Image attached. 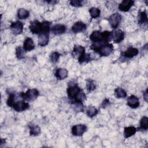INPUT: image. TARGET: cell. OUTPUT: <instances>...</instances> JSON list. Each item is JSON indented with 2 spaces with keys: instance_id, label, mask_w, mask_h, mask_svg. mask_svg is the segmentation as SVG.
Here are the masks:
<instances>
[{
  "instance_id": "obj_13",
  "label": "cell",
  "mask_w": 148,
  "mask_h": 148,
  "mask_svg": "<svg viewBox=\"0 0 148 148\" xmlns=\"http://www.w3.org/2000/svg\"><path fill=\"white\" fill-rule=\"evenodd\" d=\"M66 31V27L63 24H56L51 28V32L54 35H60Z\"/></svg>"
},
{
  "instance_id": "obj_32",
  "label": "cell",
  "mask_w": 148,
  "mask_h": 148,
  "mask_svg": "<svg viewBox=\"0 0 148 148\" xmlns=\"http://www.w3.org/2000/svg\"><path fill=\"white\" fill-rule=\"evenodd\" d=\"M110 104V101H109L108 99H105V100L103 101L102 103V108H105L106 106H108Z\"/></svg>"
},
{
  "instance_id": "obj_24",
  "label": "cell",
  "mask_w": 148,
  "mask_h": 148,
  "mask_svg": "<svg viewBox=\"0 0 148 148\" xmlns=\"http://www.w3.org/2000/svg\"><path fill=\"white\" fill-rule=\"evenodd\" d=\"M138 23L140 24L147 23V16L145 11L141 12L138 16Z\"/></svg>"
},
{
  "instance_id": "obj_15",
  "label": "cell",
  "mask_w": 148,
  "mask_h": 148,
  "mask_svg": "<svg viewBox=\"0 0 148 148\" xmlns=\"http://www.w3.org/2000/svg\"><path fill=\"white\" fill-rule=\"evenodd\" d=\"M138 53L139 51L138 49L133 47H130L123 53V56L126 58H132L136 56L138 54Z\"/></svg>"
},
{
  "instance_id": "obj_23",
  "label": "cell",
  "mask_w": 148,
  "mask_h": 148,
  "mask_svg": "<svg viewBox=\"0 0 148 148\" xmlns=\"http://www.w3.org/2000/svg\"><path fill=\"white\" fill-rule=\"evenodd\" d=\"M89 12L90 14L91 17L92 18H95L98 17L100 16L101 11L99 8H95V7H92L89 9Z\"/></svg>"
},
{
  "instance_id": "obj_30",
  "label": "cell",
  "mask_w": 148,
  "mask_h": 148,
  "mask_svg": "<svg viewBox=\"0 0 148 148\" xmlns=\"http://www.w3.org/2000/svg\"><path fill=\"white\" fill-rule=\"evenodd\" d=\"M15 95L13 93L9 94L8 99L7 100V105L10 107H13L15 101Z\"/></svg>"
},
{
  "instance_id": "obj_5",
  "label": "cell",
  "mask_w": 148,
  "mask_h": 148,
  "mask_svg": "<svg viewBox=\"0 0 148 148\" xmlns=\"http://www.w3.org/2000/svg\"><path fill=\"white\" fill-rule=\"evenodd\" d=\"M29 29L32 34H39L42 33V23L38 20H34L30 23L29 26Z\"/></svg>"
},
{
  "instance_id": "obj_14",
  "label": "cell",
  "mask_w": 148,
  "mask_h": 148,
  "mask_svg": "<svg viewBox=\"0 0 148 148\" xmlns=\"http://www.w3.org/2000/svg\"><path fill=\"white\" fill-rule=\"evenodd\" d=\"M127 105L131 108L135 109L139 106V99L137 97L132 95L127 99Z\"/></svg>"
},
{
  "instance_id": "obj_25",
  "label": "cell",
  "mask_w": 148,
  "mask_h": 148,
  "mask_svg": "<svg viewBox=\"0 0 148 148\" xmlns=\"http://www.w3.org/2000/svg\"><path fill=\"white\" fill-rule=\"evenodd\" d=\"M147 128H148V118L146 116H144L140 120L139 129L142 130H147Z\"/></svg>"
},
{
  "instance_id": "obj_27",
  "label": "cell",
  "mask_w": 148,
  "mask_h": 148,
  "mask_svg": "<svg viewBox=\"0 0 148 148\" xmlns=\"http://www.w3.org/2000/svg\"><path fill=\"white\" fill-rule=\"evenodd\" d=\"M16 55L17 58L19 60H21L24 58L25 56L24 49L21 46L17 47L16 50Z\"/></svg>"
},
{
  "instance_id": "obj_29",
  "label": "cell",
  "mask_w": 148,
  "mask_h": 148,
  "mask_svg": "<svg viewBox=\"0 0 148 148\" xmlns=\"http://www.w3.org/2000/svg\"><path fill=\"white\" fill-rule=\"evenodd\" d=\"M60 54L58 52H57V51L53 52L50 56V58L51 61L53 63L57 62L58 60L60 58Z\"/></svg>"
},
{
  "instance_id": "obj_4",
  "label": "cell",
  "mask_w": 148,
  "mask_h": 148,
  "mask_svg": "<svg viewBox=\"0 0 148 148\" xmlns=\"http://www.w3.org/2000/svg\"><path fill=\"white\" fill-rule=\"evenodd\" d=\"M113 46L111 43H106L100 47L98 53L100 54L101 56H108L113 51Z\"/></svg>"
},
{
  "instance_id": "obj_22",
  "label": "cell",
  "mask_w": 148,
  "mask_h": 148,
  "mask_svg": "<svg viewBox=\"0 0 148 148\" xmlns=\"http://www.w3.org/2000/svg\"><path fill=\"white\" fill-rule=\"evenodd\" d=\"M29 134L31 135L36 136L40 133V128L38 125H31L29 126Z\"/></svg>"
},
{
  "instance_id": "obj_20",
  "label": "cell",
  "mask_w": 148,
  "mask_h": 148,
  "mask_svg": "<svg viewBox=\"0 0 148 148\" xmlns=\"http://www.w3.org/2000/svg\"><path fill=\"white\" fill-rule=\"evenodd\" d=\"M29 12L24 8H20L18 10L17 16L20 19H25L29 17Z\"/></svg>"
},
{
  "instance_id": "obj_16",
  "label": "cell",
  "mask_w": 148,
  "mask_h": 148,
  "mask_svg": "<svg viewBox=\"0 0 148 148\" xmlns=\"http://www.w3.org/2000/svg\"><path fill=\"white\" fill-rule=\"evenodd\" d=\"M35 47V45L34 43L33 40L31 38H27L23 44V49L25 51H31Z\"/></svg>"
},
{
  "instance_id": "obj_19",
  "label": "cell",
  "mask_w": 148,
  "mask_h": 148,
  "mask_svg": "<svg viewBox=\"0 0 148 148\" xmlns=\"http://www.w3.org/2000/svg\"><path fill=\"white\" fill-rule=\"evenodd\" d=\"M136 132V128L133 126L127 127L124 130V136L125 138H130L134 135Z\"/></svg>"
},
{
  "instance_id": "obj_26",
  "label": "cell",
  "mask_w": 148,
  "mask_h": 148,
  "mask_svg": "<svg viewBox=\"0 0 148 148\" xmlns=\"http://www.w3.org/2000/svg\"><path fill=\"white\" fill-rule=\"evenodd\" d=\"M86 87H87V90L88 92H91V91L94 90L96 88V85H95V83H94V81L92 79L87 80Z\"/></svg>"
},
{
  "instance_id": "obj_2",
  "label": "cell",
  "mask_w": 148,
  "mask_h": 148,
  "mask_svg": "<svg viewBox=\"0 0 148 148\" xmlns=\"http://www.w3.org/2000/svg\"><path fill=\"white\" fill-rule=\"evenodd\" d=\"M81 91L80 87L76 83H69L67 88V94L71 99H75L79 92Z\"/></svg>"
},
{
  "instance_id": "obj_17",
  "label": "cell",
  "mask_w": 148,
  "mask_h": 148,
  "mask_svg": "<svg viewBox=\"0 0 148 148\" xmlns=\"http://www.w3.org/2000/svg\"><path fill=\"white\" fill-rule=\"evenodd\" d=\"M49 42V34L41 33L38 35V44L40 46H45Z\"/></svg>"
},
{
  "instance_id": "obj_21",
  "label": "cell",
  "mask_w": 148,
  "mask_h": 148,
  "mask_svg": "<svg viewBox=\"0 0 148 148\" xmlns=\"http://www.w3.org/2000/svg\"><path fill=\"white\" fill-rule=\"evenodd\" d=\"M114 95L117 98H123L126 97V91L121 87L116 88L114 90Z\"/></svg>"
},
{
  "instance_id": "obj_6",
  "label": "cell",
  "mask_w": 148,
  "mask_h": 148,
  "mask_svg": "<svg viewBox=\"0 0 148 148\" xmlns=\"http://www.w3.org/2000/svg\"><path fill=\"white\" fill-rule=\"evenodd\" d=\"M87 126L84 124H77L72 127V133L74 136H82L86 131Z\"/></svg>"
},
{
  "instance_id": "obj_8",
  "label": "cell",
  "mask_w": 148,
  "mask_h": 148,
  "mask_svg": "<svg viewBox=\"0 0 148 148\" xmlns=\"http://www.w3.org/2000/svg\"><path fill=\"white\" fill-rule=\"evenodd\" d=\"M23 24L21 21H17L13 22L10 26V29L14 35H19L23 31Z\"/></svg>"
},
{
  "instance_id": "obj_33",
  "label": "cell",
  "mask_w": 148,
  "mask_h": 148,
  "mask_svg": "<svg viewBox=\"0 0 148 148\" xmlns=\"http://www.w3.org/2000/svg\"><path fill=\"white\" fill-rule=\"evenodd\" d=\"M143 98H144L145 100L146 101V102H147V98H148V95H147V89H146V91L143 92Z\"/></svg>"
},
{
  "instance_id": "obj_18",
  "label": "cell",
  "mask_w": 148,
  "mask_h": 148,
  "mask_svg": "<svg viewBox=\"0 0 148 148\" xmlns=\"http://www.w3.org/2000/svg\"><path fill=\"white\" fill-rule=\"evenodd\" d=\"M68 71L65 68H58L55 73V75L57 79L63 80L68 76Z\"/></svg>"
},
{
  "instance_id": "obj_10",
  "label": "cell",
  "mask_w": 148,
  "mask_h": 148,
  "mask_svg": "<svg viewBox=\"0 0 148 148\" xmlns=\"http://www.w3.org/2000/svg\"><path fill=\"white\" fill-rule=\"evenodd\" d=\"M13 108L17 112H22L29 108V104L24 101H18L14 102Z\"/></svg>"
},
{
  "instance_id": "obj_3",
  "label": "cell",
  "mask_w": 148,
  "mask_h": 148,
  "mask_svg": "<svg viewBox=\"0 0 148 148\" xmlns=\"http://www.w3.org/2000/svg\"><path fill=\"white\" fill-rule=\"evenodd\" d=\"M121 18L122 17L121 14L119 13H115L110 16L108 20L111 27L113 28L116 29L121 21Z\"/></svg>"
},
{
  "instance_id": "obj_11",
  "label": "cell",
  "mask_w": 148,
  "mask_h": 148,
  "mask_svg": "<svg viewBox=\"0 0 148 148\" xmlns=\"http://www.w3.org/2000/svg\"><path fill=\"white\" fill-rule=\"evenodd\" d=\"M134 1L132 0H124L119 5V9L122 12H128L134 5Z\"/></svg>"
},
{
  "instance_id": "obj_1",
  "label": "cell",
  "mask_w": 148,
  "mask_h": 148,
  "mask_svg": "<svg viewBox=\"0 0 148 148\" xmlns=\"http://www.w3.org/2000/svg\"><path fill=\"white\" fill-rule=\"evenodd\" d=\"M39 95V91L36 88L28 89L25 92H21L20 96L27 101H32L37 98Z\"/></svg>"
},
{
  "instance_id": "obj_9",
  "label": "cell",
  "mask_w": 148,
  "mask_h": 148,
  "mask_svg": "<svg viewBox=\"0 0 148 148\" xmlns=\"http://www.w3.org/2000/svg\"><path fill=\"white\" fill-rule=\"evenodd\" d=\"M85 54V49L80 45H75L73 47L72 55L73 57L79 60Z\"/></svg>"
},
{
  "instance_id": "obj_28",
  "label": "cell",
  "mask_w": 148,
  "mask_h": 148,
  "mask_svg": "<svg viewBox=\"0 0 148 148\" xmlns=\"http://www.w3.org/2000/svg\"><path fill=\"white\" fill-rule=\"evenodd\" d=\"M98 113V110L94 106H89L87 110V114L90 117L95 116Z\"/></svg>"
},
{
  "instance_id": "obj_7",
  "label": "cell",
  "mask_w": 148,
  "mask_h": 148,
  "mask_svg": "<svg viewBox=\"0 0 148 148\" xmlns=\"http://www.w3.org/2000/svg\"><path fill=\"white\" fill-rule=\"evenodd\" d=\"M124 32L120 29H116L111 32L112 38L114 42L116 43L121 42L124 39Z\"/></svg>"
},
{
  "instance_id": "obj_12",
  "label": "cell",
  "mask_w": 148,
  "mask_h": 148,
  "mask_svg": "<svg viewBox=\"0 0 148 148\" xmlns=\"http://www.w3.org/2000/svg\"><path fill=\"white\" fill-rule=\"evenodd\" d=\"M86 29V25L82 21H77L72 27V31L75 34L84 31Z\"/></svg>"
},
{
  "instance_id": "obj_31",
  "label": "cell",
  "mask_w": 148,
  "mask_h": 148,
  "mask_svg": "<svg viewBox=\"0 0 148 148\" xmlns=\"http://www.w3.org/2000/svg\"><path fill=\"white\" fill-rule=\"evenodd\" d=\"M70 4L75 7H80L82 6L84 3L83 1L80 0H72L70 1Z\"/></svg>"
}]
</instances>
